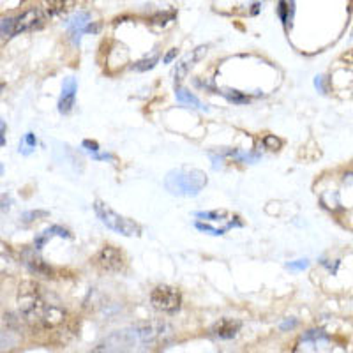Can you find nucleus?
Masks as SVG:
<instances>
[{"mask_svg": "<svg viewBox=\"0 0 353 353\" xmlns=\"http://www.w3.org/2000/svg\"><path fill=\"white\" fill-rule=\"evenodd\" d=\"M20 316L39 329H53L64 323L65 311L55 302H50L37 283L23 281L18 288Z\"/></svg>", "mask_w": 353, "mask_h": 353, "instance_id": "f257e3e1", "label": "nucleus"}, {"mask_svg": "<svg viewBox=\"0 0 353 353\" xmlns=\"http://www.w3.org/2000/svg\"><path fill=\"white\" fill-rule=\"evenodd\" d=\"M94 210H96L97 217H99L103 225H106L113 232L121 233L124 237H134V235H140L141 233V228L134 221L128 219V217L121 216V214H117L105 201L97 200L94 203Z\"/></svg>", "mask_w": 353, "mask_h": 353, "instance_id": "f03ea898", "label": "nucleus"}, {"mask_svg": "<svg viewBox=\"0 0 353 353\" xmlns=\"http://www.w3.org/2000/svg\"><path fill=\"white\" fill-rule=\"evenodd\" d=\"M44 20H46V14H44L43 9L32 8L18 18H14V20L0 21V34L4 37H11L18 36V34L30 32V30L43 27Z\"/></svg>", "mask_w": 353, "mask_h": 353, "instance_id": "7ed1b4c3", "label": "nucleus"}, {"mask_svg": "<svg viewBox=\"0 0 353 353\" xmlns=\"http://www.w3.org/2000/svg\"><path fill=\"white\" fill-rule=\"evenodd\" d=\"M207 184V175H203L198 170L193 172H173L170 173L168 179H166V188L175 194H198L201 191V188Z\"/></svg>", "mask_w": 353, "mask_h": 353, "instance_id": "20e7f679", "label": "nucleus"}, {"mask_svg": "<svg viewBox=\"0 0 353 353\" xmlns=\"http://www.w3.org/2000/svg\"><path fill=\"white\" fill-rule=\"evenodd\" d=\"M150 304L154 309L166 314H175L182 304L181 292L173 286L159 285L150 293Z\"/></svg>", "mask_w": 353, "mask_h": 353, "instance_id": "39448f33", "label": "nucleus"}, {"mask_svg": "<svg viewBox=\"0 0 353 353\" xmlns=\"http://www.w3.org/2000/svg\"><path fill=\"white\" fill-rule=\"evenodd\" d=\"M96 265L106 272H121L125 265L124 254L115 245H105L96 254Z\"/></svg>", "mask_w": 353, "mask_h": 353, "instance_id": "423d86ee", "label": "nucleus"}, {"mask_svg": "<svg viewBox=\"0 0 353 353\" xmlns=\"http://www.w3.org/2000/svg\"><path fill=\"white\" fill-rule=\"evenodd\" d=\"M21 260H23V263L27 265L28 270H30L32 274H36V276H44V277L52 276V267H50L43 258H41L39 249L27 248L23 253H21Z\"/></svg>", "mask_w": 353, "mask_h": 353, "instance_id": "0eeeda50", "label": "nucleus"}, {"mask_svg": "<svg viewBox=\"0 0 353 353\" xmlns=\"http://www.w3.org/2000/svg\"><path fill=\"white\" fill-rule=\"evenodd\" d=\"M241 320H235V318H221L219 321L214 323L212 334L221 337V339H232V337H235L241 332Z\"/></svg>", "mask_w": 353, "mask_h": 353, "instance_id": "6e6552de", "label": "nucleus"}, {"mask_svg": "<svg viewBox=\"0 0 353 353\" xmlns=\"http://www.w3.org/2000/svg\"><path fill=\"white\" fill-rule=\"evenodd\" d=\"M74 99H77V81L74 78H68L64 81V87H62V96L59 101V112L68 115L71 113L72 106H74Z\"/></svg>", "mask_w": 353, "mask_h": 353, "instance_id": "1a4fd4ad", "label": "nucleus"}, {"mask_svg": "<svg viewBox=\"0 0 353 353\" xmlns=\"http://www.w3.org/2000/svg\"><path fill=\"white\" fill-rule=\"evenodd\" d=\"M165 330V323H161V321H145V323H140V325L134 329V336L143 343H149L152 339H156L157 336H161Z\"/></svg>", "mask_w": 353, "mask_h": 353, "instance_id": "9d476101", "label": "nucleus"}, {"mask_svg": "<svg viewBox=\"0 0 353 353\" xmlns=\"http://www.w3.org/2000/svg\"><path fill=\"white\" fill-rule=\"evenodd\" d=\"M205 53H207V46H198L196 50H193V52H191L188 57H185V59L181 62V64H176L175 80L176 81L184 80V77L189 72V69L193 68V65L196 64L198 61H200V59L205 55Z\"/></svg>", "mask_w": 353, "mask_h": 353, "instance_id": "9b49d317", "label": "nucleus"}, {"mask_svg": "<svg viewBox=\"0 0 353 353\" xmlns=\"http://www.w3.org/2000/svg\"><path fill=\"white\" fill-rule=\"evenodd\" d=\"M277 14H279V18H281V21L285 25L292 23L293 14H295V2L293 0H279Z\"/></svg>", "mask_w": 353, "mask_h": 353, "instance_id": "f8f14e48", "label": "nucleus"}, {"mask_svg": "<svg viewBox=\"0 0 353 353\" xmlns=\"http://www.w3.org/2000/svg\"><path fill=\"white\" fill-rule=\"evenodd\" d=\"M53 235H59V237H69V232H68V230L61 228V226H52V228L44 230L39 237L36 239V249L43 248V245L48 242V239H52Z\"/></svg>", "mask_w": 353, "mask_h": 353, "instance_id": "ddd939ff", "label": "nucleus"}, {"mask_svg": "<svg viewBox=\"0 0 353 353\" xmlns=\"http://www.w3.org/2000/svg\"><path fill=\"white\" fill-rule=\"evenodd\" d=\"M175 96H176V101H179V103H182V105L194 106V108H201L200 99H198L196 96H193V94L189 92V90H185V88L176 87L175 88Z\"/></svg>", "mask_w": 353, "mask_h": 353, "instance_id": "4468645a", "label": "nucleus"}, {"mask_svg": "<svg viewBox=\"0 0 353 353\" xmlns=\"http://www.w3.org/2000/svg\"><path fill=\"white\" fill-rule=\"evenodd\" d=\"M12 263H14V260L11 256V251L8 249V245L0 242V274L11 269Z\"/></svg>", "mask_w": 353, "mask_h": 353, "instance_id": "2eb2a0df", "label": "nucleus"}, {"mask_svg": "<svg viewBox=\"0 0 353 353\" xmlns=\"http://www.w3.org/2000/svg\"><path fill=\"white\" fill-rule=\"evenodd\" d=\"M65 0H44V11L46 14H59L64 11Z\"/></svg>", "mask_w": 353, "mask_h": 353, "instance_id": "dca6fc26", "label": "nucleus"}, {"mask_svg": "<svg viewBox=\"0 0 353 353\" xmlns=\"http://www.w3.org/2000/svg\"><path fill=\"white\" fill-rule=\"evenodd\" d=\"M223 94L226 96V99L232 101V103H235V105H244V103H248L249 97L245 96V94L239 92V90H232V88H225L223 90Z\"/></svg>", "mask_w": 353, "mask_h": 353, "instance_id": "f3484780", "label": "nucleus"}, {"mask_svg": "<svg viewBox=\"0 0 353 353\" xmlns=\"http://www.w3.org/2000/svg\"><path fill=\"white\" fill-rule=\"evenodd\" d=\"M32 149H36V137H34L32 132H27L20 143V152L30 154L32 152Z\"/></svg>", "mask_w": 353, "mask_h": 353, "instance_id": "a211bd4d", "label": "nucleus"}, {"mask_svg": "<svg viewBox=\"0 0 353 353\" xmlns=\"http://www.w3.org/2000/svg\"><path fill=\"white\" fill-rule=\"evenodd\" d=\"M157 61H159V57H157V53H154L149 59H143V61L138 62V64L134 65V69H137V71H149V69H152L154 65L157 64Z\"/></svg>", "mask_w": 353, "mask_h": 353, "instance_id": "6ab92c4d", "label": "nucleus"}, {"mask_svg": "<svg viewBox=\"0 0 353 353\" xmlns=\"http://www.w3.org/2000/svg\"><path fill=\"white\" fill-rule=\"evenodd\" d=\"M90 353H125V350L121 348V345H110V343H106V345L96 346Z\"/></svg>", "mask_w": 353, "mask_h": 353, "instance_id": "aec40b11", "label": "nucleus"}, {"mask_svg": "<svg viewBox=\"0 0 353 353\" xmlns=\"http://www.w3.org/2000/svg\"><path fill=\"white\" fill-rule=\"evenodd\" d=\"M263 145H265V147H267V149L277 150V149H281L283 141L279 140V138L274 137V134H267V137L263 138Z\"/></svg>", "mask_w": 353, "mask_h": 353, "instance_id": "412c9836", "label": "nucleus"}, {"mask_svg": "<svg viewBox=\"0 0 353 353\" xmlns=\"http://www.w3.org/2000/svg\"><path fill=\"white\" fill-rule=\"evenodd\" d=\"M198 217H203V219H210V221H221L223 217L226 216L225 210H212V212H198Z\"/></svg>", "mask_w": 353, "mask_h": 353, "instance_id": "4be33fe9", "label": "nucleus"}, {"mask_svg": "<svg viewBox=\"0 0 353 353\" xmlns=\"http://www.w3.org/2000/svg\"><path fill=\"white\" fill-rule=\"evenodd\" d=\"M12 345H14V339L11 337V334L0 330V352L6 348H11Z\"/></svg>", "mask_w": 353, "mask_h": 353, "instance_id": "5701e85b", "label": "nucleus"}, {"mask_svg": "<svg viewBox=\"0 0 353 353\" xmlns=\"http://www.w3.org/2000/svg\"><path fill=\"white\" fill-rule=\"evenodd\" d=\"M48 216V212H43V210H37V212H25L23 216H21V221L23 223H32V221H36L37 217H46Z\"/></svg>", "mask_w": 353, "mask_h": 353, "instance_id": "b1692460", "label": "nucleus"}, {"mask_svg": "<svg viewBox=\"0 0 353 353\" xmlns=\"http://www.w3.org/2000/svg\"><path fill=\"white\" fill-rule=\"evenodd\" d=\"M307 260H297V261H293V263H290L288 267L292 270H304V269H307Z\"/></svg>", "mask_w": 353, "mask_h": 353, "instance_id": "393cba45", "label": "nucleus"}, {"mask_svg": "<svg viewBox=\"0 0 353 353\" xmlns=\"http://www.w3.org/2000/svg\"><path fill=\"white\" fill-rule=\"evenodd\" d=\"M196 228L201 230V232L212 233V235H223V233H225V230H214V228H210V226H207V225H201V223H198Z\"/></svg>", "mask_w": 353, "mask_h": 353, "instance_id": "a878e982", "label": "nucleus"}, {"mask_svg": "<svg viewBox=\"0 0 353 353\" xmlns=\"http://www.w3.org/2000/svg\"><path fill=\"white\" fill-rule=\"evenodd\" d=\"M176 53H179V50H176V48L170 50V52L165 55V59H163V61H165V64H170V62H172L173 59H175V57H176Z\"/></svg>", "mask_w": 353, "mask_h": 353, "instance_id": "bb28decb", "label": "nucleus"}, {"mask_svg": "<svg viewBox=\"0 0 353 353\" xmlns=\"http://www.w3.org/2000/svg\"><path fill=\"white\" fill-rule=\"evenodd\" d=\"M83 147H87V150H92V152H97V150H99V145H97L96 141L85 140L83 141Z\"/></svg>", "mask_w": 353, "mask_h": 353, "instance_id": "cd10ccee", "label": "nucleus"}, {"mask_svg": "<svg viewBox=\"0 0 353 353\" xmlns=\"http://www.w3.org/2000/svg\"><path fill=\"white\" fill-rule=\"evenodd\" d=\"M6 143V124L0 121V147Z\"/></svg>", "mask_w": 353, "mask_h": 353, "instance_id": "c85d7f7f", "label": "nucleus"}, {"mask_svg": "<svg viewBox=\"0 0 353 353\" xmlns=\"http://www.w3.org/2000/svg\"><path fill=\"white\" fill-rule=\"evenodd\" d=\"M293 325H295V321H285V323H283V329H288V327H293Z\"/></svg>", "mask_w": 353, "mask_h": 353, "instance_id": "c756f323", "label": "nucleus"}, {"mask_svg": "<svg viewBox=\"0 0 353 353\" xmlns=\"http://www.w3.org/2000/svg\"><path fill=\"white\" fill-rule=\"evenodd\" d=\"M4 88H6V81H2V80H0V94L4 92Z\"/></svg>", "mask_w": 353, "mask_h": 353, "instance_id": "7c9ffc66", "label": "nucleus"}, {"mask_svg": "<svg viewBox=\"0 0 353 353\" xmlns=\"http://www.w3.org/2000/svg\"><path fill=\"white\" fill-rule=\"evenodd\" d=\"M0 172H2V166H0Z\"/></svg>", "mask_w": 353, "mask_h": 353, "instance_id": "2f4dec72", "label": "nucleus"}]
</instances>
